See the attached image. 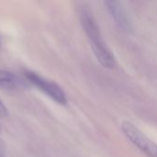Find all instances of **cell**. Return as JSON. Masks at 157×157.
<instances>
[{
  "label": "cell",
  "instance_id": "cell-3",
  "mask_svg": "<svg viewBox=\"0 0 157 157\" xmlns=\"http://www.w3.org/2000/svg\"><path fill=\"white\" fill-rule=\"evenodd\" d=\"M105 5L107 6L108 10L109 11L111 17L114 18L118 26L123 30L130 31L132 29V22L129 18V16L122 5L119 1H106Z\"/></svg>",
  "mask_w": 157,
  "mask_h": 157
},
{
  "label": "cell",
  "instance_id": "cell-4",
  "mask_svg": "<svg viewBox=\"0 0 157 157\" xmlns=\"http://www.w3.org/2000/svg\"><path fill=\"white\" fill-rule=\"evenodd\" d=\"M24 82L14 73L0 69V87L17 89L24 86Z\"/></svg>",
  "mask_w": 157,
  "mask_h": 157
},
{
  "label": "cell",
  "instance_id": "cell-1",
  "mask_svg": "<svg viewBox=\"0 0 157 157\" xmlns=\"http://www.w3.org/2000/svg\"><path fill=\"white\" fill-rule=\"evenodd\" d=\"M121 127L126 138L142 153L148 157H157V144L150 140L136 125L129 121H123Z\"/></svg>",
  "mask_w": 157,
  "mask_h": 157
},
{
  "label": "cell",
  "instance_id": "cell-2",
  "mask_svg": "<svg viewBox=\"0 0 157 157\" xmlns=\"http://www.w3.org/2000/svg\"><path fill=\"white\" fill-rule=\"evenodd\" d=\"M27 79L29 83H31L34 86H36L39 90L46 94L50 98L60 105H66L67 104V98L63 90V88L57 85L56 83L47 80L38 74L28 71L25 74Z\"/></svg>",
  "mask_w": 157,
  "mask_h": 157
},
{
  "label": "cell",
  "instance_id": "cell-6",
  "mask_svg": "<svg viewBox=\"0 0 157 157\" xmlns=\"http://www.w3.org/2000/svg\"><path fill=\"white\" fill-rule=\"evenodd\" d=\"M0 157H5V154H4V152H3V150L0 148Z\"/></svg>",
  "mask_w": 157,
  "mask_h": 157
},
{
  "label": "cell",
  "instance_id": "cell-5",
  "mask_svg": "<svg viewBox=\"0 0 157 157\" xmlns=\"http://www.w3.org/2000/svg\"><path fill=\"white\" fill-rule=\"evenodd\" d=\"M6 115H7V109H6V108L5 107V105L3 104V102L0 99V119L6 117Z\"/></svg>",
  "mask_w": 157,
  "mask_h": 157
}]
</instances>
